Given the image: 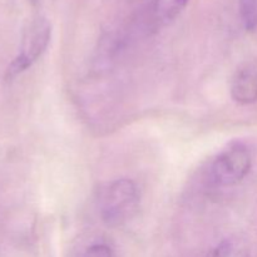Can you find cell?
I'll return each instance as SVG.
<instances>
[{
  "label": "cell",
  "instance_id": "ba28073f",
  "mask_svg": "<svg viewBox=\"0 0 257 257\" xmlns=\"http://www.w3.org/2000/svg\"><path fill=\"white\" fill-rule=\"evenodd\" d=\"M79 257H113V251L105 243H94L85 248Z\"/></svg>",
  "mask_w": 257,
  "mask_h": 257
},
{
  "label": "cell",
  "instance_id": "3957f363",
  "mask_svg": "<svg viewBox=\"0 0 257 257\" xmlns=\"http://www.w3.org/2000/svg\"><path fill=\"white\" fill-rule=\"evenodd\" d=\"M252 167V153L242 142H233L213 160L210 178L213 185L231 187L242 182Z\"/></svg>",
  "mask_w": 257,
  "mask_h": 257
},
{
  "label": "cell",
  "instance_id": "52a82bcc",
  "mask_svg": "<svg viewBox=\"0 0 257 257\" xmlns=\"http://www.w3.org/2000/svg\"><path fill=\"white\" fill-rule=\"evenodd\" d=\"M238 13L246 30L257 29V0H238Z\"/></svg>",
  "mask_w": 257,
  "mask_h": 257
},
{
  "label": "cell",
  "instance_id": "7a4b0ae2",
  "mask_svg": "<svg viewBox=\"0 0 257 257\" xmlns=\"http://www.w3.org/2000/svg\"><path fill=\"white\" fill-rule=\"evenodd\" d=\"M52 39V24L43 15L32 18L24 27L19 53L8 67L7 77L14 78L29 69L49 47Z\"/></svg>",
  "mask_w": 257,
  "mask_h": 257
},
{
  "label": "cell",
  "instance_id": "5b68a950",
  "mask_svg": "<svg viewBox=\"0 0 257 257\" xmlns=\"http://www.w3.org/2000/svg\"><path fill=\"white\" fill-rule=\"evenodd\" d=\"M190 0H153V19L160 25H167L180 17Z\"/></svg>",
  "mask_w": 257,
  "mask_h": 257
},
{
  "label": "cell",
  "instance_id": "6da1fadb",
  "mask_svg": "<svg viewBox=\"0 0 257 257\" xmlns=\"http://www.w3.org/2000/svg\"><path fill=\"white\" fill-rule=\"evenodd\" d=\"M140 207L138 187L130 178L108 183L99 197V216L108 227H119L132 220Z\"/></svg>",
  "mask_w": 257,
  "mask_h": 257
},
{
  "label": "cell",
  "instance_id": "8992f818",
  "mask_svg": "<svg viewBox=\"0 0 257 257\" xmlns=\"http://www.w3.org/2000/svg\"><path fill=\"white\" fill-rule=\"evenodd\" d=\"M211 257H250L248 247L242 240L226 238L218 243Z\"/></svg>",
  "mask_w": 257,
  "mask_h": 257
},
{
  "label": "cell",
  "instance_id": "277c9868",
  "mask_svg": "<svg viewBox=\"0 0 257 257\" xmlns=\"http://www.w3.org/2000/svg\"><path fill=\"white\" fill-rule=\"evenodd\" d=\"M231 97L241 105L257 103V59H250L238 65L231 78Z\"/></svg>",
  "mask_w": 257,
  "mask_h": 257
}]
</instances>
